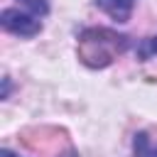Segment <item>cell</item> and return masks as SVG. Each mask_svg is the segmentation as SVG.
<instances>
[{
    "label": "cell",
    "mask_w": 157,
    "mask_h": 157,
    "mask_svg": "<svg viewBox=\"0 0 157 157\" xmlns=\"http://www.w3.org/2000/svg\"><path fill=\"white\" fill-rule=\"evenodd\" d=\"M34 17H44L49 15V0H20Z\"/></svg>",
    "instance_id": "5"
},
{
    "label": "cell",
    "mask_w": 157,
    "mask_h": 157,
    "mask_svg": "<svg viewBox=\"0 0 157 157\" xmlns=\"http://www.w3.org/2000/svg\"><path fill=\"white\" fill-rule=\"evenodd\" d=\"M128 37L118 34L108 27H88L78 34V59L91 69H103L113 61L115 52L123 54L128 49Z\"/></svg>",
    "instance_id": "1"
},
{
    "label": "cell",
    "mask_w": 157,
    "mask_h": 157,
    "mask_svg": "<svg viewBox=\"0 0 157 157\" xmlns=\"http://www.w3.org/2000/svg\"><path fill=\"white\" fill-rule=\"evenodd\" d=\"M10 91H12L10 76H2V93H0V98H2V101H5V98H10Z\"/></svg>",
    "instance_id": "7"
},
{
    "label": "cell",
    "mask_w": 157,
    "mask_h": 157,
    "mask_svg": "<svg viewBox=\"0 0 157 157\" xmlns=\"http://www.w3.org/2000/svg\"><path fill=\"white\" fill-rule=\"evenodd\" d=\"M132 152L135 157H157V147L150 142V135L145 130L132 135Z\"/></svg>",
    "instance_id": "4"
},
{
    "label": "cell",
    "mask_w": 157,
    "mask_h": 157,
    "mask_svg": "<svg viewBox=\"0 0 157 157\" xmlns=\"http://www.w3.org/2000/svg\"><path fill=\"white\" fill-rule=\"evenodd\" d=\"M96 7H101L115 22H128L132 15L135 0H96Z\"/></svg>",
    "instance_id": "3"
},
{
    "label": "cell",
    "mask_w": 157,
    "mask_h": 157,
    "mask_svg": "<svg viewBox=\"0 0 157 157\" xmlns=\"http://www.w3.org/2000/svg\"><path fill=\"white\" fill-rule=\"evenodd\" d=\"M155 54H157V37H147V39H142L140 47H137V56L145 61V59H150V56H155Z\"/></svg>",
    "instance_id": "6"
},
{
    "label": "cell",
    "mask_w": 157,
    "mask_h": 157,
    "mask_svg": "<svg viewBox=\"0 0 157 157\" xmlns=\"http://www.w3.org/2000/svg\"><path fill=\"white\" fill-rule=\"evenodd\" d=\"M0 157H15V152H10V150H2V152H0Z\"/></svg>",
    "instance_id": "8"
},
{
    "label": "cell",
    "mask_w": 157,
    "mask_h": 157,
    "mask_svg": "<svg viewBox=\"0 0 157 157\" xmlns=\"http://www.w3.org/2000/svg\"><path fill=\"white\" fill-rule=\"evenodd\" d=\"M0 25H2V29H7L10 34H17V37H34L42 32L39 17H34L32 12H20L15 7H5L0 12Z\"/></svg>",
    "instance_id": "2"
}]
</instances>
